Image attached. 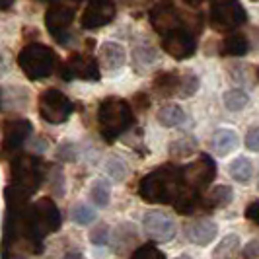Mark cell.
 <instances>
[{
    "label": "cell",
    "mask_w": 259,
    "mask_h": 259,
    "mask_svg": "<svg viewBox=\"0 0 259 259\" xmlns=\"http://www.w3.org/2000/svg\"><path fill=\"white\" fill-rule=\"evenodd\" d=\"M90 242L94 246H105L111 242V234H109V228L105 224H100L96 226L94 230L90 232Z\"/></svg>",
    "instance_id": "cell-32"
},
{
    "label": "cell",
    "mask_w": 259,
    "mask_h": 259,
    "mask_svg": "<svg viewBox=\"0 0 259 259\" xmlns=\"http://www.w3.org/2000/svg\"><path fill=\"white\" fill-rule=\"evenodd\" d=\"M100 55H102V63L107 66V70H119L125 65V49L119 43H113V41L104 43L100 49Z\"/></svg>",
    "instance_id": "cell-19"
},
{
    "label": "cell",
    "mask_w": 259,
    "mask_h": 259,
    "mask_svg": "<svg viewBox=\"0 0 259 259\" xmlns=\"http://www.w3.org/2000/svg\"><path fill=\"white\" fill-rule=\"evenodd\" d=\"M31 123L27 119H14L4 125V137H2V148L6 152L20 150L31 135Z\"/></svg>",
    "instance_id": "cell-15"
},
{
    "label": "cell",
    "mask_w": 259,
    "mask_h": 259,
    "mask_svg": "<svg viewBox=\"0 0 259 259\" xmlns=\"http://www.w3.org/2000/svg\"><path fill=\"white\" fill-rule=\"evenodd\" d=\"M246 219L249 222H253V224H257L259 226V201H253V203H249V205H247Z\"/></svg>",
    "instance_id": "cell-36"
},
{
    "label": "cell",
    "mask_w": 259,
    "mask_h": 259,
    "mask_svg": "<svg viewBox=\"0 0 259 259\" xmlns=\"http://www.w3.org/2000/svg\"><path fill=\"white\" fill-rule=\"evenodd\" d=\"M59 74L63 80H88V82H98L100 80V66L98 61L92 55H84V53H74L63 63Z\"/></svg>",
    "instance_id": "cell-9"
},
{
    "label": "cell",
    "mask_w": 259,
    "mask_h": 259,
    "mask_svg": "<svg viewBox=\"0 0 259 259\" xmlns=\"http://www.w3.org/2000/svg\"><path fill=\"white\" fill-rule=\"evenodd\" d=\"M115 18V4L113 0H88L84 14H82V27L84 29H98L111 24Z\"/></svg>",
    "instance_id": "cell-14"
},
{
    "label": "cell",
    "mask_w": 259,
    "mask_h": 259,
    "mask_svg": "<svg viewBox=\"0 0 259 259\" xmlns=\"http://www.w3.org/2000/svg\"><path fill=\"white\" fill-rule=\"evenodd\" d=\"M150 24L154 27V31L160 37H166L174 31H180V29H193L195 33L203 27V22L199 16H195L191 22H187V18L183 16L178 6L174 4V0H162L158 2L154 8L150 10Z\"/></svg>",
    "instance_id": "cell-3"
},
{
    "label": "cell",
    "mask_w": 259,
    "mask_h": 259,
    "mask_svg": "<svg viewBox=\"0 0 259 259\" xmlns=\"http://www.w3.org/2000/svg\"><path fill=\"white\" fill-rule=\"evenodd\" d=\"M246 146L247 150H251V152H259V127H253V129L247 131Z\"/></svg>",
    "instance_id": "cell-34"
},
{
    "label": "cell",
    "mask_w": 259,
    "mask_h": 259,
    "mask_svg": "<svg viewBox=\"0 0 259 259\" xmlns=\"http://www.w3.org/2000/svg\"><path fill=\"white\" fill-rule=\"evenodd\" d=\"M90 199L96 207H107L111 201V187L105 180H98L90 187Z\"/></svg>",
    "instance_id": "cell-26"
},
{
    "label": "cell",
    "mask_w": 259,
    "mask_h": 259,
    "mask_svg": "<svg viewBox=\"0 0 259 259\" xmlns=\"http://www.w3.org/2000/svg\"><path fill=\"white\" fill-rule=\"evenodd\" d=\"M244 253L251 259H259V240H251L244 249Z\"/></svg>",
    "instance_id": "cell-37"
},
{
    "label": "cell",
    "mask_w": 259,
    "mask_h": 259,
    "mask_svg": "<svg viewBox=\"0 0 259 259\" xmlns=\"http://www.w3.org/2000/svg\"><path fill=\"white\" fill-rule=\"evenodd\" d=\"M238 146V135L230 129H221L214 133L212 137V148L219 156L230 154L234 148Z\"/></svg>",
    "instance_id": "cell-22"
},
{
    "label": "cell",
    "mask_w": 259,
    "mask_h": 259,
    "mask_svg": "<svg viewBox=\"0 0 259 259\" xmlns=\"http://www.w3.org/2000/svg\"><path fill=\"white\" fill-rule=\"evenodd\" d=\"M61 259H82V253L80 251H66Z\"/></svg>",
    "instance_id": "cell-38"
},
{
    "label": "cell",
    "mask_w": 259,
    "mask_h": 259,
    "mask_svg": "<svg viewBox=\"0 0 259 259\" xmlns=\"http://www.w3.org/2000/svg\"><path fill=\"white\" fill-rule=\"evenodd\" d=\"M199 88V80L195 74H185L182 78V84H180V94L185 96V98H189V96H193L195 92Z\"/></svg>",
    "instance_id": "cell-33"
},
{
    "label": "cell",
    "mask_w": 259,
    "mask_h": 259,
    "mask_svg": "<svg viewBox=\"0 0 259 259\" xmlns=\"http://www.w3.org/2000/svg\"><path fill=\"white\" fill-rule=\"evenodd\" d=\"M183 2H185L187 6H191V8H197V6H201L205 0H183Z\"/></svg>",
    "instance_id": "cell-40"
},
{
    "label": "cell",
    "mask_w": 259,
    "mask_h": 259,
    "mask_svg": "<svg viewBox=\"0 0 259 259\" xmlns=\"http://www.w3.org/2000/svg\"><path fill=\"white\" fill-rule=\"evenodd\" d=\"M18 65L22 66L24 74L29 80H41L47 78L55 70L57 57L51 47L41 43H29L18 55Z\"/></svg>",
    "instance_id": "cell-5"
},
{
    "label": "cell",
    "mask_w": 259,
    "mask_h": 259,
    "mask_svg": "<svg viewBox=\"0 0 259 259\" xmlns=\"http://www.w3.org/2000/svg\"><path fill=\"white\" fill-rule=\"evenodd\" d=\"M72 22H74V8L61 4V2L51 4L47 14H45V26L59 43L68 41V31H70Z\"/></svg>",
    "instance_id": "cell-11"
},
{
    "label": "cell",
    "mask_w": 259,
    "mask_h": 259,
    "mask_svg": "<svg viewBox=\"0 0 259 259\" xmlns=\"http://www.w3.org/2000/svg\"><path fill=\"white\" fill-rule=\"evenodd\" d=\"M247 51H249V41L242 33L226 35L221 45V53L224 57H244Z\"/></svg>",
    "instance_id": "cell-20"
},
{
    "label": "cell",
    "mask_w": 259,
    "mask_h": 259,
    "mask_svg": "<svg viewBox=\"0 0 259 259\" xmlns=\"http://www.w3.org/2000/svg\"><path fill=\"white\" fill-rule=\"evenodd\" d=\"M16 0H0V10H8V8H12V4Z\"/></svg>",
    "instance_id": "cell-39"
},
{
    "label": "cell",
    "mask_w": 259,
    "mask_h": 259,
    "mask_svg": "<svg viewBox=\"0 0 259 259\" xmlns=\"http://www.w3.org/2000/svg\"><path fill=\"white\" fill-rule=\"evenodd\" d=\"M12 174V185L22 189L29 197L37 191L39 187L45 182V166L43 162L29 154H20L12 160L10 166Z\"/></svg>",
    "instance_id": "cell-4"
},
{
    "label": "cell",
    "mask_w": 259,
    "mask_h": 259,
    "mask_svg": "<svg viewBox=\"0 0 259 259\" xmlns=\"http://www.w3.org/2000/svg\"><path fill=\"white\" fill-rule=\"evenodd\" d=\"M31 217H33L37 232L43 238L53 232H57L61 228V222H63L61 210L55 205V201L49 199V197H41L39 201H35L31 205Z\"/></svg>",
    "instance_id": "cell-10"
},
{
    "label": "cell",
    "mask_w": 259,
    "mask_h": 259,
    "mask_svg": "<svg viewBox=\"0 0 259 259\" xmlns=\"http://www.w3.org/2000/svg\"><path fill=\"white\" fill-rule=\"evenodd\" d=\"M137 242H139V232H137V228L133 224H129V222L127 224H121L115 232H113V236H111V244H113V249H115L117 253L127 251Z\"/></svg>",
    "instance_id": "cell-18"
},
{
    "label": "cell",
    "mask_w": 259,
    "mask_h": 259,
    "mask_svg": "<svg viewBox=\"0 0 259 259\" xmlns=\"http://www.w3.org/2000/svg\"><path fill=\"white\" fill-rule=\"evenodd\" d=\"M183 232H185V238L191 244L208 246L217 238V224L212 221H208V219H199V221L185 224V230Z\"/></svg>",
    "instance_id": "cell-16"
},
{
    "label": "cell",
    "mask_w": 259,
    "mask_h": 259,
    "mask_svg": "<svg viewBox=\"0 0 259 259\" xmlns=\"http://www.w3.org/2000/svg\"><path fill=\"white\" fill-rule=\"evenodd\" d=\"M246 20L247 14L240 0H214L210 6V24L219 31H232Z\"/></svg>",
    "instance_id": "cell-6"
},
{
    "label": "cell",
    "mask_w": 259,
    "mask_h": 259,
    "mask_svg": "<svg viewBox=\"0 0 259 259\" xmlns=\"http://www.w3.org/2000/svg\"><path fill=\"white\" fill-rule=\"evenodd\" d=\"M178 259H189V257H187V255H182V257H178Z\"/></svg>",
    "instance_id": "cell-42"
},
{
    "label": "cell",
    "mask_w": 259,
    "mask_h": 259,
    "mask_svg": "<svg viewBox=\"0 0 259 259\" xmlns=\"http://www.w3.org/2000/svg\"><path fill=\"white\" fill-rule=\"evenodd\" d=\"M232 197H234L232 187H228V185H217L210 193L203 197V208L207 212H210L214 208L228 207L232 203Z\"/></svg>",
    "instance_id": "cell-17"
},
{
    "label": "cell",
    "mask_w": 259,
    "mask_h": 259,
    "mask_svg": "<svg viewBox=\"0 0 259 259\" xmlns=\"http://www.w3.org/2000/svg\"><path fill=\"white\" fill-rule=\"evenodd\" d=\"M247 100H249L247 94L242 90H230L224 94V105L230 111H242L247 105Z\"/></svg>",
    "instance_id": "cell-28"
},
{
    "label": "cell",
    "mask_w": 259,
    "mask_h": 259,
    "mask_svg": "<svg viewBox=\"0 0 259 259\" xmlns=\"http://www.w3.org/2000/svg\"><path fill=\"white\" fill-rule=\"evenodd\" d=\"M49 2H53V4H55V2H59V0H49Z\"/></svg>",
    "instance_id": "cell-43"
},
{
    "label": "cell",
    "mask_w": 259,
    "mask_h": 259,
    "mask_svg": "<svg viewBox=\"0 0 259 259\" xmlns=\"http://www.w3.org/2000/svg\"><path fill=\"white\" fill-rule=\"evenodd\" d=\"M240 249V236L238 234H228L219 242V246L212 251V259H232Z\"/></svg>",
    "instance_id": "cell-23"
},
{
    "label": "cell",
    "mask_w": 259,
    "mask_h": 259,
    "mask_svg": "<svg viewBox=\"0 0 259 259\" xmlns=\"http://www.w3.org/2000/svg\"><path fill=\"white\" fill-rule=\"evenodd\" d=\"M129 259H166V253L156 246L154 242H146L143 246H139Z\"/></svg>",
    "instance_id": "cell-27"
},
{
    "label": "cell",
    "mask_w": 259,
    "mask_h": 259,
    "mask_svg": "<svg viewBox=\"0 0 259 259\" xmlns=\"http://www.w3.org/2000/svg\"><path fill=\"white\" fill-rule=\"evenodd\" d=\"M195 148H197L195 139L185 137V139H180V141H176V143L169 144V154L174 156V158H185V156L191 154Z\"/></svg>",
    "instance_id": "cell-29"
},
{
    "label": "cell",
    "mask_w": 259,
    "mask_h": 259,
    "mask_svg": "<svg viewBox=\"0 0 259 259\" xmlns=\"http://www.w3.org/2000/svg\"><path fill=\"white\" fill-rule=\"evenodd\" d=\"M72 111H74V105L61 90L51 88L39 96V115L51 125L65 123L72 115Z\"/></svg>",
    "instance_id": "cell-8"
},
{
    "label": "cell",
    "mask_w": 259,
    "mask_h": 259,
    "mask_svg": "<svg viewBox=\"0 0 259 259\" xmlns=\"http://www.w3.org/2000/svg\"><path fill=\"white\" fill-rule=\"evenodd\" d=\"M158 121L164 127H178L185 121V113L178 104H168L158 111Z\"/></svg>",
    "instance_id": "cell-24"
},
{
    "label": "cell",
    "mask_w": 259,
    "mask_h": 259,
    "mask_svg": "<svg viewBox=\"0 0 259 259\" xmlns=\"http://www.w3.org/2000/svg\"><path fill=\"white\" fill-rule=\"evenodd\" d=\"M230 176L238 183H247L253 176V166L247 158H236L232 164H230Z\"/></svg>",
    "instance_id": "cell-25"
},
{
    "label": "cell",
    "mask_w": 259,
    "mask_h": 259,
    "mask_svg": "<svg viewBox=\"0 0 259 259\" xmlns=\"http://www.w3.org/2000/svg\"><path fill=\"white\" fill-rule=\"evenodd\" d=\"M193 193L183 183V168L176 164L160 166L146 174L139 183V197L150 205H176L185 195Z\"/></svg>",
    "instance_id": "cell-1"
},
{
    "label": "cell",
    "mask_w": 259,
    "mask_h": 259,
    "mask_svg": "<svg viewBox=\"0 0 259 259\" xmlns=\"http://www.w3.org/2000/svg\"><path fill=\"white\" fill-rule=\"evenodd\" d=\"M180 84H182V78L176 72H162L154 78V92L162 98H169L176 92H180Z\"/></svg>",
    "instance_id": "cell-21"
},
{
    "label": "cell",
    "mask_w": 259,
    "mask_h": 259,
    "mask_svg": "<svg viewBox=\"0 0 259 259\" xmlns=\"http://www.w3.org/2000/svg\"><path fill=\"white\" fill-rule=\"evenodd\" d=\"M107 174L115 180V182H121V180H125L127 178V174H129V169L125 166V162L123 160H119V158H111V160H107Z\"/></svg>",
    "instance_id": "cell-31"
},
{
    "label": "cell",
    "mask_w": 259,
    "mask_h": 259,
    "mask_svg": "<svg viewBox=\"0 0 259 259\" xmlns=\"http://www.w3.org/2000/svg\"><path fill=\"white\" fill-rule=\"evenodd\" d=\"M4 72V63H2V57H0V74Z\"/></svg>",
    "instance_id": "cell-41"
},
{
    "label": "cell",
    "mask_w": 259,
    "mask_h": 259,
    "mask_svg": "<svg viewBox=\"0 0 259 259\" xmlns=\"http://www.w3.org/2000/svg\"><path fill=\"white\" fill-rule=\"evenodd\" d=\"M257 74H259V70H257Z\"/></svg>",
    "instance_id": "cell-44"
},
{
    "label": "cell",
    "mask_w": 259,
    "mask_h": 259,
    "mask_svg": "<svg viewBox=\"0 0 259 259\" xmlns=\"http://www.w3.org/2000/svg\"><path fill=\"white\" fill-rule=\"evenodd\" d=\"M217 178V164L208 154H201L195 162L183 166V183L189 191L201 195Z\"/></svg>",
    "instance_id": "cell-7"
},
{
    "label": "cell",
    "mask_w": 259,
    "mask_h": 259,
    "mask_svg": "<svg viewBox=\"0 0 259 259\" xmlns=\"http://www.w3.org/2000/svg\"><path fill=\"white\" fill-rule=\"evenodd\" d=\"M59 158L65 160V162H72L76 158V152H74V146L70 143H65L61 148H59Z\"/></svg>",
    "instance_id": "cell-35"
},
{
    "label": "cell",
    "mask_w": 259,
    "mask_h": 259,
    "mask_svg": "<svg viewBox=\"0 0 259 259\" xmlns=\"http://www.w3.org/2000/svg\"><path fill=\"white\" fill-rule=\"evenodd\" d=\"M162 47L176 61H185V59L193 57L197 51V35L193 29L185 27V29L174 31L166 37H162Z\"/></svg>",
    "instance_id": "cell-12"
},
{
    "label": "cell",
    "mask_w": 259,
    "mask_h": 259,
    "mask_svg": "<svg viewBox=\"0 0 259 259\" xmlns=\"http://www.w3.org/2000/svg\"><path fill=\"white\" fill-rule=\"evenodd\" d=\"M96 219H98L96 210L92 207H88V205H84V203H78V205H74V208H72V221L76 222V224L86 226V224H92Z\"/></svg>",
    "instance_id": "cell-30"
},
{
    "label": "cell",
    "mask_w": 259,
    "mask_h": 259,
    "mask_svg": "<svg viewBox=\"0 0 259 259\" xmlns=\"http://www.w3.org/2000/svg\"><path fill=\"white\" fill-rule=\"evenodd\" d=\"M143 226L154 244L156 242H171L178 234V226H176L174 219L160 210L146 212L143 219Z\"/></svg>",
    "instance_id": "cell-13"
},
{
    "label": "cell",
    "mask_w": 259,
    "mask_h": 259,
    "mask_svg": "<svg viewBox=\"0 0 259 259\" xmlns=\"http://www.w3.org/2000/svg\"><path fill=\"white\" fill-rule=\"evenodd\" d=\"M98 121H100V131L105 141L113 143L115 139H119L123 133L133 127L135 123V113L131 109V105L121 100V98H105L100 104L98 109Z\"/></svg>",
    "instance_id": "cell-2"
}]
</instances>
